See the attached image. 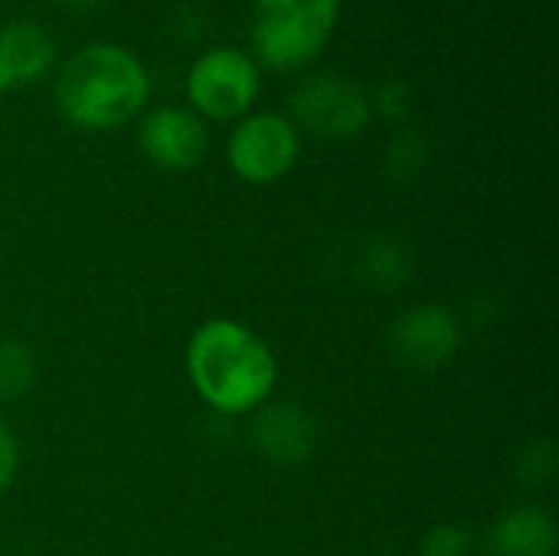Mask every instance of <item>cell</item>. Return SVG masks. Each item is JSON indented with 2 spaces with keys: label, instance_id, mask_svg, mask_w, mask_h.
I'll use <instances>...</instances> for the list:
<instances>
[{
  "label": "cell",
  "instance_id": "ac0fdd59",
  "mask_svg": "<svg viewBox=\"0 0 559 556\" xmlns=\"http://www.w3.org/2000/svg\"><path fill=\"white\" fill-rule=\"evenodd\" d=\"M16 472H20V439L7 423H0V495L10 492Z\"/></svg>",
  "mask_w": 559,
  "mask_h": 556
},
{
  "label": "cell",
  "instance_id": "5b68a950",
  "mask_svg": "<svg viewBox=\"0 0 559 556\" xmlns=\"http://www.w3.org/2000/svg\"><path fill=\"white\" fill-rule=\"evenodd\" d=\"M288 121L298 131H311L331 141L357 138L373 121L370 92L360 82L344 79L337 72L305 75L288 98Z\"/></svg>",
  "mask_w": 559,
  "mask_h": 556
},
{
  "label": "cell",
  "instance_id": "d6986e66",
  "mask_svg": "<svg viewBox=\"0 0 559 556\" xmlns=\"http://www.w3.org/2000/svg\"><path fill=\"white\" fill-rule=\"evenodd\" d=\"M66 3H72V7H92V3H98V0H66Z\"/></svg>",
  "mask_w": 559,
  "mask_h": 556
},
{
  "label": "cell",
  "instance_id": "5bb4252c",
  "mask_svg": "<svg viewBox=\"0 0 559 556\" xmlns=\"http://www.w3.org/2000/svg\"><path fill=\"white\" fill-rule=\"evenodd\" d=\"M426 161H429V151H426V141L416 134V131H400L386 151V177L400 187L413 184L423 170H426Z\"/></svg>",
  "mask_w": 559,
  "mask_h": 556
},
{
  "label": "cell",
  "instance_id": "e0dca14e",
  "mask_svg": "<svg viewBox=\"0 0 559 556\" xmlns=\"http://www.w3.org/2000/svg\"><path fill=\"white\" fill-rule=\"evenodd\" d=\"M557 475V452L550 442H540V446H531L521 459V482L527 488H544L550 485Z\"/></svg>",
  "mask_w": 559,
  "mask_h": 556
},
{
  "label": "cell",
  "instance_id": "8fae6325",
  "mask_svg": "<svg viewBox=\"0 0 559 556\" xmlns=\"http://www.w3.org/2000/svg\"><path fill=\"white\" fill-rule=\"evenodd\" d=\"M557 541L554 518L537 505H521L491 524L485 537V556H554Z\"/></svg>",
  "mask_w": 559,
  "mask_h": 556
},
{
  "label": "cell",
  "instance_id": "9c48e42d",
  "mask_svg": "<svg viewBox=\"0 0 559 556\" xmlns=\"http://www.w3.org/2000/svg\"><path fill=\"white\" fill-rule=\"evenodd\" d=\"M252 449L275 465H301L318 449V419L298 403H265L252 419Z\"/></svg>",
  "mask_w": 559,
  "mask_h": 556
},
{
  "label": "cell",
  "instance_id": "ba28073f",
  "mask_svg": "<svg viewBox=\"0 0 559 556\" xmlns=\"http://www.w3.org/2000/svg\"><path fill=\"white\" fill-rule=\"evenodd\" d=\"M138 144L144 157L160 170H190L203 161L210 134L206 121L183 105H160L141 118Z\"/></svg>",
  "mask_w": 559,
  "mask_h": 556
},
{
  "label": "cell",
  "instance_id": "2e32d148",
  "mask_svg": "<svg viewBox=\"0 0 559 556\" xmlns=\"http://www.w3.org/2000/svg\"><path fill=\"white\" fill-rule=\"evenodd\" d=\"M370 105H373V111H377L380 118L400 125V121L409 115V108H413V92H409V85H406L403 79H386V82L377 85V92L370 95Z\"/></svg>",
  "mask_w": 559,
  "mask_h": 556
},
{
  "label": "cell",
  "instance_id": "4fadbf2b",
  "mask_svg": "<svg viewBox=\"0 0 559 556\" xmlns=\"http://www.w3.org/2000/svg\"><path fill=\"white\" fill-rule=\"evenodd\" d=\"M36 383V357L20 341H0V403L20 400Z\"/></svg>",
  "mask_w": 559,
  "mask_h": 556
},
{
  "label": "cell",
  "instance_id": "9a60e30c",
  "mask_svg": "<svg viewBox=\"0 0 559 556\" xmlns=\"http://www.w3.org/2000/svg\"><path fill=\"white\" fill-rule=\"evenodd\" d=\"M419 556H475V534L462 524H436L423 537Z\"/></svg>",
  "mask_w": 559,
  "mask_h": 556
},
{
  "label": "cell",
  "instance_id": "8992f818",
  "mask_svg": "<svg viewBox=\"0 0 559 556\" xmlns=\"http://www.w3.org/2000/svg\"><path fill=\"white\" fill-rule=\"evenodd\" d=\"M298 157L301 131L288 121V115L275 111H249L226 141V161L246 184H275L292 174Z\"/></svg>",
  "mask_w": 559,
  "mask_h": 556
},
{
  "label": "cell",
  "instance_id": "7c38bea8",
  "mask_svg": "<svg viewBox=\"0 0 559 556\" xmlns=\"http://www.w3.org/2000/svg\"><path fill=\"white\" fill-rule=\"evenodd\" d=\"M357 269L364 275V282L370 288H380V292H396L403 282H409L413 275V256L403 242L390 239V236H373L364 249H360V259H357Z\"/></svg>",
  "mask_w": 559,
  "mask_h": 556
},
{
  "label": "cell",
  "instance_id": "52a82bcc",
  "mask_svg": "<svg viewBox=\"0 0 559 556\" xmlns=\"http://www.w3.org/2000/svg\"><path fill=\"white\" fill-rule=\"evenodd\" d=\"M462 344L459 318L445 305H416L403 311L390 331L393 357L416 374H432L445 367Z\"/></svg>",
  "mask_w": 559,
  "mask_h": 556
},
{
  "label": "cell",
  "instance_id": "6da1fadb",
  "mask_svg": "<svg viewBox=\"0 0 559 556\" xmlns=\"http://www.w3.org/2000/svg\"><path fill=\"white\" fill-rule=\"evenodd\" d=\"M187 377L219 416H249L272 400L278 360L252 328L233 318H210L187 344Z\"/></svg>",
  "mask_w": 559,
  "mask_h": 556
},
{
  "label": "cell",
  "instance_id": "30bf717a",
  "mask_svg": "<svg viewBox=\"0 0 559 556\" xmlns=\"http://www.w3.org/2000/svg\"><path fill=\"white\" fill-rule=\"evenodd\" d=\"M56 59V36L43 23L13 20L0 26V95L39 82L52 72Z\"/></svg>",
  "mask_w": 559,
  "mask_h": 556
},
{
  "label": "cell",
  "instance_id": "3957f363",
  "mask_svg": "<svg viewBox=\"0 0 559 556\" xmlns=\"http://www.w3.org/2000/svg\"><path fill=\"white\" fill-rule=\"evenodd\" d=\"M341 16V0H255L252 59L275 72H301L321 59Z\"/></svg>",
  "mask_w": 559,
  "mask_h": 556
},
{
  "label": "cell",
  "instance_id": "277c9868",
  "mask_svg": "<svg viewBox=\"0 0 559 556\" xmlns=\"http://www.w3.org/2000/svg\"><path fill=\"white\" fill-rule=\"evenodd\" d=\"M183 88L193 115L213 121H239L252 111L259 98L262 72L246 49L216 46L206 49L200 59H193Z\"/></svg>",
  "mask_w": 559,
  "mask_h": 556
},
{
  "label": "cell",
  "instance_id": "7a4b0ae2",
  "mask_svg": "<svg viewBox=\"0 0 559 556\" xmlns=\"http://www.w3.org/2000/svg\"><path fill=\"white\" fill-rule=\"evenodd\" d=\"M52 95L72 128L111 131L141 115L151 98V72L118 43H88L59 66Z\"/></svg>",
  "mask_w": 559,
  "mask_h": 556
}]
</instances>
